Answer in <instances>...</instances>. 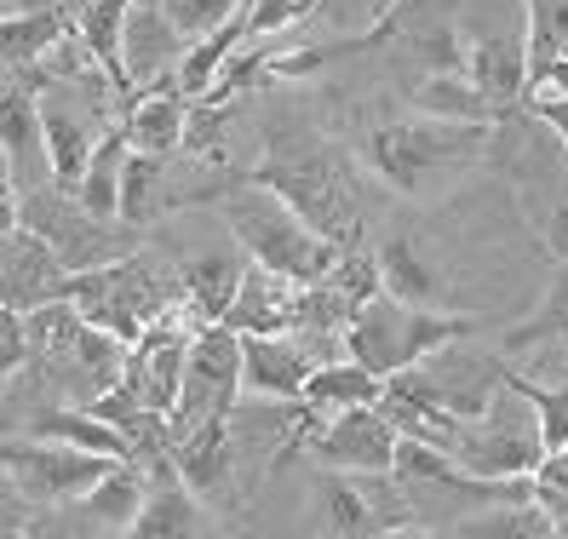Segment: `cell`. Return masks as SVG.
<instances>
[{
	"mask_svg": "<svg viewBox=\"0 0 568 539\" xmlns=\"http://www.w3.org/2000/svg\"><path fill=\"white\" fill-rule=\"evenodd\" d=\"M242 179L276 190L316 235H327L333 247H356L362 242L356 184L345 173L339 150H333L322 132H311L305 121H287V126L264 132V155H258V166H247Z\"/></svg>",
	"mask_w": 568,
	"mask_h": 539,
	"instance_id": "1",
	"label": "cell"
},
{
	"mask_svg": "<svg viewBox=\"0 0 568 539\" xmlns=\"http://www.w3.org/2000/svg\"><path fill=\"white\" fill-rule=\"evenodd\" d=\"M488 150H494V121H437V115L385 121L362 139L367 173L403 201H437L471 166H483Z\"/></svg>",
	"mask_w": 568,
	"mask_h": 539,
	"instance_id": "2",
	"label": "cell"
},
{
	"mask_svg": "<svg viewBox=\"0 0 568 539\" xmlns=\"http://www.w3.org/2000/svg\"><path fill=\"white\" fill-rule=\"evenodd\" d=\"M219 218L230 230V242L242 247V258L276 270V276H287V282H316L333 264V253H339L327 235H316L305 218H298L276 190L247 184V179L219 190Z\"/></svg>",
	"mask_w": 568,
	"mask_h": 539,
	"instance_id": "3",
	"label": "cell"
},
{
	"mask_svg": "<svg viewBox=\"0 0 568 539\" xmlns=\"http://www.w3.org/2000/svg\"><path fill=\"white\" fill-rule=\"evenodd\" d=\"M63 298L98 327H110L115 339L139 345L144 327L155 316H166L179 305V270H166L161 258H150L144 247H132L110 264H92V270H70L63 282Z\"/></svg>",
	"mask_w": 568,
	"mask_h": 539,
	"instance_id": "4",
	"label": "cell"
},
{
	"mask_svg": "<svg viewBox=\"0 0 568 539\" xmlns=\"http://www.w3.org/2000/svg\"><path fill=\"white\" fill-rule=\"evenodd\" d=\"M465 333H477L471 316H443L430 305H403V298H390L385 287L374 298H362L351 327H345V350L374 367L379 379L403 374V367L425 362L430 350H443L448 339H465Z\"/></svg>",
	"mask_w": 568,
	"mask_h": 539,
	"instance_id": "5",
	"label": "cell"
},
{
	"mask_svg": "<svg viewBox=\"0 0 568 539\" xmlns=\"http://www.w3.org/2000/svg\"><path fill=\"white\" fill-rule=\"evenodd\" d=\"M18 224H29L41 242L63 258V270H92V264H110L132 247H144V230L126 224V218H98L81 207L75 184H36L18 195Z\"/></svg>",
	"mask_w": 568,
	"mask_h": 539,
	"instance_id": "6",
	"label": "cell"
},
{
	"mask_svg": "<svg viewBox=\"0 0 568 539\" xmlns=\"http://www.w3.org/2000/svg\"><path fill=\"white\" fill-rule=\"evenodd\" d=\"M546 454V436H540V414L534 401L499 374L494 396L471 419H459V436H454V459L477 477H528Z\"/></svg>",
	"mask_w": 568,
	"mask_h": 539,
	"instance_id": "7",
	"label": "cell"
},
{
	"mask_svg": "<svg viewBox=\"0 0 568 539\" xmlns=\"http://www.w3.org/2000/svg\"><path fill=\"white\" fill-rule=\"evenodd\" d=\"M316 517L333 539H390V533H425L403 482L390 470H327L316 477Z\"/></svg>",
	"mask_w": 568,
	"mask_h": 539,
	"instance_id": "8",
	"label": "cell"
},
{
	"mask_svg": "<svg viewBox=\"0 0 568 539\" xmlns=\"http://www.w3.org/2000/svg\"><path fill=\"white\" fill-rule=\"evenodd\" d=\"M242 333L224 327V322H207L195 327L190 339V356H184V385H179V401L166 408V436H190L213 419H230L242 401Z\"/></svg>",
	"mask_w": 568,
	"mask_h": 539,
	"instance_id": "9",
	"label": "cell"
},
{
	"mask_svg": "<svg viewBox=\"0 0 568 539\" xmlns=\"http://www.w3.org/2000/svg\"><path fill=\"white\" fill-rule=\"evenodd\" d=\"M0 465L12 470V482L41 505V511H63L75 505L98 477H104V454H87V448H70V443H52V436H36V430H12L0 436Z\"/></svg>",
	"mask_w": 568,
	"mask_h": 539,
	"instance_id": "10",
	"label": "cell"
},
{
	"mask_svg": "<svg viewBox=\"0 0 568 539\" xmlns=\"http://www.w3.org/2000/svg\"><path fill=\"white\" fill-rule=\"evenodd\" d=\"M465 75L471 87L488 98V110L499 121H511L528 98V23H523V7L511 23L499 29H471L465 35Z\"/></svg>",
	"mask_w": 568,
	"mask_h": 539,
	"instance_id": "11",
	"label": "cell"
},
{
	"mask_svg": "<svg viewBox=\"0 0 568 539\" xmlns=\"http://www.w3.org/2000/svg\"><path fill=\"white\" fill-rule=\"evenodd\" d=\"M396 436L403 430L390 425V414L379 408V401H367V408H345L333 419H316V430L305 436V448L327 470H390Z\"/></svg>",
	"mask_w": 568,
	"mask_h": 539,
	"instance_id": "12",
	"label": "cell"
},
{
	"mask_svg": "<svg viewBox=\"0 0 568 539\" xmlns=\"http://www.w3.org/2000/svg\"><path fill=\"white\" fill-rule=\"evenodd\" d=\"M63 282H70V270L29 224L0 230V305L29 316V311L52 305V298H63Z\"/></svg>",
	"mask_w": 568,
	"mask_h": 539,
	"instance_id": "13",
	"label": "cell"
},
{
	"mask_svg": "<svg viewBox=\"0 0 568 539\" xmlns=\"http://www.w3.org/2000/svg\"><path fill=\"white\" fill-rule=\"evenodd\" d=\"M144 477H150V488H144L139 522H132V539H195V533H213V505L179 477L173 454H155L144 465Z\"/></svg>",
	"mask_w": 568,
	"mask_h": 539,
	"instance_id": "14",
	"label": "cell"
},
{
	"mask_svg": "<svg viewBox=\"0 0 568 539\" xmlns=\"http://www.w3.org/2000/svg\"><path fill=\"white\" fill-rule=\"evenodd\" d=\"M0 155L12 166V190H36L52 179L47 132H41V87L18 75H0Z\"/></svg>",
	"mask_w": 568,
	"mask_h": 539,
	"instance_id": "15",
	"label": "cell"
},
{
	"mask_svg": "<svg viewBox=\"0 0 568 539\" xmlns=\"http://www.w3.org/2000/svg\"><path fill=\"white\" fill-rule=\"evenodd\" d=\"M316 362L298 333H242V390L258 401H298Z\"/></svg>",
	"mask_w": 568,
	"mask_h": 539,
	"instance_id": "16",
	"label": "cell"
},
{
	"mask_svg": "<svg viewBox=\"0 0 568 539\" xmlns=\"http://www.w3.org/2000/svg\"><path fill=\"white\" fill-rule=\"evenodd\" d=\"M184 58V35L173 29L161 0H132L126 7V29H121V63H126V81L132 92L155 87V81H173Z\"/></svg>",
	"mask_w": 568,
	"mask_h": 539,
	"instance_id": "17",
	"label": "cell"
},
{
	"mask_svg": "<svg viewBox=\"0 0 568 539\" xmlns=\"http://www.w3.org/2000/svg\"><path fill=\"white\" fill-rule=\"evenodd\" d=\"M166 454H173L179 477L207 505H230V494H236V425H230V419H213L202 430L179 436Z\"/></svg>",
	"mask_w": 568,
	"mask_h": 539,
	"instance_id": "18",
	"label": "cell"
},
{
	"mask_svg": "<svg viewBox=\"0 0 568 539\" xmlns=\"http://www.w3.org/2000/svg\"><path fill=\"white\" fill-rule=\"evenodd\" d=\"M121 126L132 150L144 155H179L184 150V132H190V98L179 92V81H155V87H139L121 110Z\"/></svg>",
	"mask_w": 568,
	"mask_h": 539,
	"instance_id": "19",
	"label": "cell"
},
{
	"mask_svg": "<svg viewBox=\"0 0 568 539\" xmlns=\"http://www.w3.org/2000/svg\"><path fill=\"white\" fill-rule=\"evenodd\" d=\"M144 488H150V477H144L139 459H110L104 477H98L75 505H63V511L87 517L81 522L87 533H132V522L144 511Z\"/></svg>",
	"mask_w": 568,
	"mask_h": 539,
	"instance_id": "20",
	"label": "cell"
},
{
	"mask_svg": "<svg viewBox=\"0 0 568 539\" xmlns=\"http://www.w3.org/2000/svg\"><path fill=\"white\" fill-rule=\"evenodd\" d=\"M70 29V7H36V12H0V75H18L29 87H47L41 58Z\"/></svg>",
	"mask_w": 568,
	"mask_h": 539,
	"instance_id": "21",
	"label": "cell"
},
{
	"mask_svg": "<svg viewBox=\"0 0 568 539\" xmlns=\"http://www.w3.org/2000/svg\"><path fill=\"white\" fill-rule=\"evenodd\" d=\"M298 287L305 282H287V276H276V270H264V264L247 258L242 287H236V298H230V311H224V327H236V333H293Z\"/></svg>",
	"mask_w": 568,
	"mask_h": 539,
	"instance_id": "22",
	"label": "cell"
},
{
	"mask_svg": "<svg viewBox=\"0 0 568 539\" xmlns=\"http://www.w3.org/2000/svg\"><path fill=\"white\" fill-rule=\"evenodd\" d=\"M41 132H47V161L58 184H75L81 166L98 144V126L70 104V81H47L41 87Z\"/></svg>",
	"mask_w": 568,
	"mask_h": 539,
	"instance_id": "23",
	"label": "cell"
},
{
	"mask_svg": "<svg viewBox=\"0 0 568 539\" xmlns=\"http://www.w3.org/2000/svg\"><path fill=\"white\" fill-rule=\"evenodd\" d=\"M379 390H385V379L345 350V356H327V362L311 367L305 390H298V408H305L311 419H333L345 408H367V401H379Z\"/></svg>",
	"mask_w": 568,
	"mask_h": 539,
	"instance_id": "24",
	"label": "cell"
},
{
	"mask_svg": "<svg viewBox=\"0 0 568 539\" xmlns=\"http://www.w3.org/2000/svg\"><path fill=\"white\" fill-rule=\"evenodd\" d=\"M242 270H247L242 247H213V253H195V258L179 264V293H184V305L195 311L202 327L224 322L230 298H236V287H242Z\"/></svg>",
	"mask_w": 568,
	"mask_h": 539,
	"instance_id": "25",
	"label": "cell"
},
{
	"mask_svg": "<svg viewBox=\"0 0 568 539\" xmlns=\"http://www.w3.org/2000/svg\"><path fill=\"white\" fill-rule=\"evenodd\" d=\"M132 155V139H126V126L110 121L104 132H98V144L81 166V179H75V195H81V207L98 213V218H121V166Z\"/></svg>",
	"mask_w": 568,
	"mask_h": 539,
	"instance_id": "26",
	"label": "cell"
},
{
	"mask_svg": "<svg viewBox=\"0 0 568 539\" xmlns=\"http://www.w3.org/2000/svg\"><path fill=\"white\" fill-rule=\"evenodd\" d=\"M408 98H414L419 115H437V121H494V126H499V115L488 110V98L471 87V75H465V70L419 75V81L408 87Z\"/></svg>",
	"mask_w": 568,
	"mask_h": 539,
	"instance_id": "27",
	"label": "cell"
},
{
	"mask_svg": "<svg viewBox=\"0 0 568 539\" xmlns=\"http://www.w3.org/2000/svg\"><path fill=\"white\" fill-rule=\"evenodd\" d=\"M166 161L173 155H144V150H132L126 166H121V218L126 224H139L150 230L173 201H166Z\"/></svg>",
	"mask_w": 568,
	"mask_h": 539,
	"instance_id": "28",
	"label": "cell"
},
{
	"mask_svg": "<svg viewBox=\"0 0 568 539\" xmlns=\"http://www.w3.org/2000/svg\"><path fill=\"white\" fill-rule=\"evenodd\" d=\"M379 287L390 298H403V305H430L437 311V270H430L414 247H408V235H390V242H379Z\"/></svg>",
	"mask_w": 568,
	"mask_h": 539,
	"instance_id": "29",
	"label": "cell"
},
{
	"mask_svg": "<svg viewBox=\"0 0 568 539\" xmlns=\"http://www.w3.org/2000/svg\"><path fill=\"white\" fill-rule=\"evenodd\" d=\"M454 533L459 539H546L557 528H551V517L534 499H506V505H488V511L459 517Z\"/></svg>",
	"mask_w": 568,
	"mask_h": 539,
	"instance_id": "30",
	"label": "cell"
},
{
	"mask_svg": "<svg viewBox=\"0 0 568 539\" xmlns=\"http://www.w3.org/2000/svg\"><path fill=\"white\" fill-rule=\"evenodd\" d=\"M523 23H528V92H534V81L568 47V0H523Z\"/></svg>",
	"mask_w": 568,
	"mask_h": 539,
	"instance_id": "31",
	"label": "cell"
},
{
	"mask_svg": "<svg viewBox=\"0 0 568 539\" xmlns=\"http://www.w3.org/2000/svg\"><path fill=\"white\" fill-rule=\"evenodd\" d=\"M551 333H568V258H562V270H557V282L546 287L540 311H534L528 322H517V327L506 333V356H523L528 345L551 339Z\"/></svg>",
	"mask_w": 568,
	"mask_h": 539,
	"instance_id": "32",
	"label": "cell"
},
{
	"mask_svg": "<svg viewBox=\"0 0 568 539\" xmlns=\"http://www.w3.org/2000/svg\"><path fill=\"white\" fill-rule=\"evenodd\" d=\"M528 482H534V505L551 517V528L568 533V443L562 448H546L540 465L528 470Z\"/></svg>",
	"mask_w": 568,
	"mask_h": 539,
	"instance_id": "33",
	"label": "cell"
},
{
	"mask_svg": "<svg viewBox=\"0 0 568 539\" xmlns=\"http://www.w3.org/2000/svg\"><path fill=\"white\" fill-rule=\"evenodd\" d=\"M161 7H166V18H173V29L184 35V47H190V41H202L219 23L236 18L242 0H161Z\"/></svg>",
	"mask_w": 568,
	"mask_h": 539,
	"instance_id": "34",
	"label": "cell"
},
{
	"mask_svg": "<svg viewBox=\"0 0 568 539\" xmlns=\"http://www.w3.org/2000/svg\"><path fill=\"white\" fill-rule=\"evenodd\" d=\"M29 362H36V345H29V322H23L12 305H0V385L18 379Z\"/></svg>",
	"mask_w": 568,
	"mask_h": 539,
	"instance_id": "35",
	"label": "cell"
},
{
	"mask_svg": "<svg viewBox=\"0 0 568 539\" xmlns=\"http://www.w3.org/2000/svg\"><path fill=\"white\" fill-rule=\"evenodd\" d=\"M41 505L36 499H29L18 482H12V470L7 465H0V539H18V533H36L41 522Z\"/></svg>",
	"mask_w": 568,
	"mask_h": 539,
	"instance_id": "36",
	"label": "cell"
},
{
	"mask_svg": "<svg viewBox=\"0 0 568 539\" xmlns=\"http://www.w3.org/2000/svg\"><path fill=\"white\" fill-rule=\"evenodd\" d=\"M523 356H528V362H523V374H528V379H540V385H557V390H568V333H551V339L528 345Z\"/></svg>",
	"mask_w": 568,
	"mask_h": 539,
	"instance_id": "37",
	"label": "cell"
},
{
	"mask_svg": "<svg viewBox=\"0 0 568 539\" xmlns=\"http://www.w3.org/2000/svg\"><path fill=\"white\" fill-rule=\"evenodd\" d=\"M523 110H528V115L540 121V126L551 132V139H557L562 150H568V98H546V92H540V98H528Z\"/></svg>",
	"mask_w": 568,
	"mask_h": 539,
	"instance_id": "38",
	"label": "cell"
},
{
	"mask_svg": "<svg viewBox=\"0 0 568 539\" xmlns=\"http://www.w3.org/2000/svg\"><path fill=\"white\" fill-rule=\"evenodd\" d=\"M540 92H546V98H568V47L557 52L551 70H546L540 81H534V92H528V98H540ZM528 98H523V104H528Z\"/></svg>",
	"mask_w": 568,
	"mask_h": 539,
	"instance_id": "39",
	"label": "cell"
},
{
	"mask_svg": "<svg viewBox=\"0 0 568 539\" xmlns=\"http://www.w3.org/2000/svg\"><path fill=\"white\" fill-rule=\"evenodd\" d=\"M29 414H36V408H29V401H23V408H12V401H0V436L23 430V425H29Z\"/></svg>",
	"mask_w": 568,
	"mask_h": 539,
	"instance_id": "40",
	"label": "cell"
},
{
	"mask_svg": "<svg viewBox=\"0 0 568 539\" xmlns=\"http://www.w3.org/2000/svg\"><path fill=\"white\" fill-rule=\"evenodd\" d=\"M390 7H396V0H367V12H374V18H379V12H390Z\"/></svg>",
	"mask_w": 568,
	"mask_h": 539,
	"instance_id": "41",
	"label": "cell"
}]
</instances>
